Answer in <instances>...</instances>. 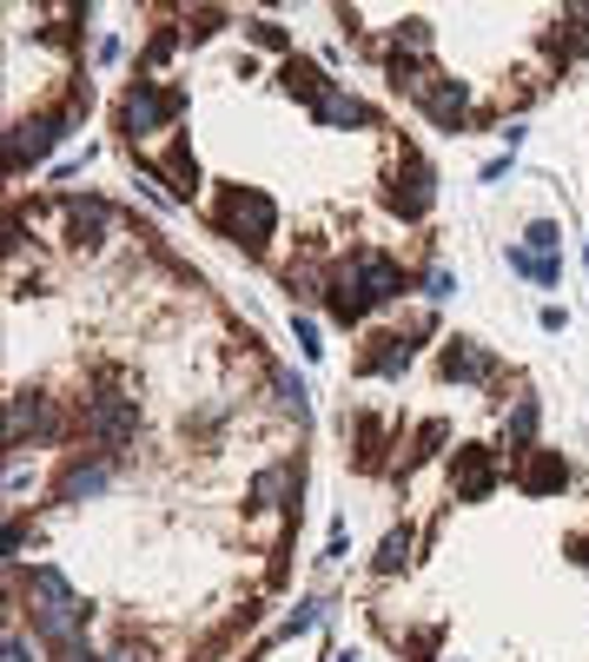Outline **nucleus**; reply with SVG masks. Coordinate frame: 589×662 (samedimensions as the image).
<instances>
[{"label": "nucleus", "mask_w": 589, "mask_h": 662, "mask_svg": "<svg viewBox=\"0 0 589 662\" xmlns=\"http://www.w3.org/2000/svg\"><path fill=\"white\" fill-rule=\"evenodd\" d=\"M179 106H185L179 93H159L152 80H139V87L126 93V133H133V139H139V133H159L166 119H179Z\"/></svg>", "instance_id": "obj_2"}, {"label": "nucleus", "mask_w": 589, "mask_h": 662, "mask_svg": "<svg viewBox=\"0 0 589 662\" xmlns=\"http://www.w3.org/2000/svg\"><path fill=\"white\" fill-rule=\"evenodd\" d=\"M60 213H67V239L73 246H100V232L113 226V206L106 199H67Z\"/></svg>", "instance_id": "obj_4"}, {"label": "nucleus", "mask_w": 589, "mask_h": 662, "mask_svg": "<svg viewBox=\"0 0 589 662\" xmlns=\"http://www.w3.org/2000/svg\"><path fill=\"white\" fill-rule=\"evenodd\" d=\"M106 477H113L106 464H73V470L60 477V496H67V504H80V496H100V490H106Z\"/></svg>", "instance_id": "obj_5"}, {"label": "nucleus", "mask_w": 589, "mask_h": 662, "mask_svg": "<svg viewBox=\"0 0 589 662\" xmlns=\"http://www.w3.org/2000/svg\"><path fill=\"white\" fill-rule=\"evenodd\" d=\"M133 431H139V398H93V404H87V437L126 444Z\"/></svg>", "instance_id": "obj_3"}, {"label": "nucleus", "mask_w": 589, "mask_h": 662, "mask_svg": "<svg viewBox=\"0 0 589 662\" xmlns=\"http://www.w3.org/2000/svg\"><path fill=\"white\" fill-rule=\"evenodd\" d=\"M113 662H139V655H113Z\"/></svg>", "instance_id": "obj_8"}, {"label": "nucleus", "mask_w": 589, "mask_h": 662, "mask_svg": "<svg viewBox=\"0 0 589 662\" xmlns=\"http://www.w3.org/2000/svg\"><path fill=\"white\" fill-rule=\"evenodd\" d=\"M405 557H411V530H390L384 537V557H377V570L390 577V570H405Z\"/></svg>", "instance_id": "obj_7"}, {"label": "nucleus", "mask_w": 589, "mask_h": 662, "mask_svg": "<svg viewBox=\"0 0 589 662\" xmlns=\"http://www.w3.org/2000/svg\"><path fill=\"white\" fill-rule=\"evenodd\" d=\"M219 226H226V232H233L239 246L265 252V246H272V226H279V213H272V199H265V193L226 186V199H219Z\"/></svg>", "instance_id": "obj_1"}, {"label": "nucleus", "mask_w": 589, "mask_h": 662, "mask_svg": "<svg viewBox=\"0 0 589 662\" xmlns=\"http://www.w3.org/2000/svg\"><path fill=\"white\" fill-rule=\"evenodd\" d=\"M444 372H451V378H471V385H477V378H490V352H477L471 339H457V345L444 352Z\"/></svg>", "instance_id": "obj_6"}]
</instances>
